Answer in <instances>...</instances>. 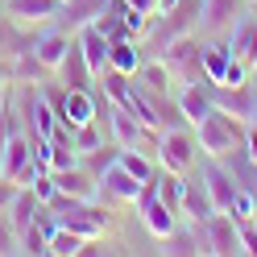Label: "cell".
Masks as SVG:
<instances>
[{
  "label": "cell",
  "instance_id": "obj_1",
  "mask_svg": "<svg viewBox=\"0 0 257 257\" xmlns=\"http://www.w3.org/2000/svg\"><path fill=\"white\" fill-rule=\"evenodd\" d=\"M195 141H199V150L207 158H228L240 141H245V120L232 116V112H224V108H212L195 124Z\"/></svg>",
  "mask_w": 257,
  "mask_h": 257
},
{
  "label": "cell",
  "instance_id": "obj_2",
  "mask_svg": "<svg viewBox=\"0 0 257 257\" xmlns=\"http://www.w3.org/2000/svg\"><path fill=\"white\" fill-rule=\"evenodd\" d=\"M162 62L170 67V75H174V83H179V87H187V83H207V75H203V46L191 38V34L174 38L166 50H162Z\"/></svg>",
  "mask_w": 257,
  "mask_h": 257
},
{
  "label": "cell",
  "instance_id": "obj_3",
  "mask_svg": "<svg viewBox=\"0 0 257 257\" xmlns=\"http://www.w3.org/2000/svg\"><path fill=\"white\" fill-rule=\"evenodd\" d=\"M195 150L199 141L195 133H187L183 128H162V141H158V166H166L174 174H191V166H195Z\"/></svg>",
  "mask_w": 257,
  "mask_h": 257
},
{
  "label": "cell",
  "instance_id": "obj_4",
  "mask_svg": "<svg viewBox=\"0 0 257 257\" xmlns=\"http://www.w3.org/2000/svg\"><path fill=\"white\" fill-rule=\"evenodd\" d=\"M21 128L25 133H38V137H50L58 128V112H54L50 95L42 87H25L21 91Z\"/></svg>",
  "mask_w": 257,
  "mask_h": 257
},
{
  "label": "cell",
  "instance_id": "obj_5",
  "mask_svg": "<svg viewBox=\"0 0 257 257\" xmlns=\"http://www.w3.org/2000/svg\"><path fill=\"white\" fill-rule=\"evenodd\" d=\"M203 232H207V253H216V257L245 253V245H240V228H236V216H228V212H212V216L203 220Z\"/></svg>",
  "mask_w": 257,
  "mask_h": 257
},
{
  "label": "cell",
  "instance_id": "obj_6",
  "mask_svg": "<svg viewBox=\"0 0 257 257\" xmlns=\"http://www.w3.org/2000/svg\"><path fill=\"white\" fill-rule=\"evenodd\" d=\"M71 46H75V38H71L62 25H46V29H38V34H34L29 50H34V58H38L42 67L54 75V71H58V62L67 58V50H71Z\"/></svg>",
  "mask_w": 257,
  "mask_h": 257
},
{
  "label": "cell",
  "instance_id": "obj_7",
  "mask_svg": "<svg viewBox=\"0 0 257 257\" xmlns=\"http://www.w3.org/2000/svg\"><path fill=\"white\" fill-rule=\"evenodd\" d=\"M203 183H207V195H212V207L216 212H228L232 216V203H236V179L228 166H220V158H207L203 166Z\"/></svg>",
  "mask_w": 257,
  "mask_h": 257
},
{
  "label": "cell",
  "instance_id": "obj_8",
  "mask_svg": "<svg viewBox=\"0 0 257 257\" xmlns=\"http://www.w3.org/2000/svg\"><path fill=\"white\" fill-rule=\"evenodd\" d=\"M58 9L62 0H5V13L13 25H50Z\"/></svg>",
  "mask_w": 257,
  "mask_h": 257
},
{
  "label": "cell",
  "instance_id": "obj_9",
  "mask_svg": "<svg viewBox=\"0 0 257 257\" xmlns=\"http://www.w3.org/2000/svg\"><path fill=\"white\" fill-rule=\"evenodd\" d=\"M137 191H141V183H137L120 162H112V166L100 174V191H95V195H104L108 203H133Z\"/></svg>",
  "mask_w": 257,
  "mask_h": 257
},
{
  "label": "cell",
  "instance_id": "obj_10",
  "mask_svg": "<svg viewBox=\"0 0 257 257\" xmlns=\"http://www.w3.org/2000/svg\"><path fill=\"white\" fill-rule=\"evenodd\" d=\"M54 183L62 195H75V199H95V191H100V179L79 162V166H67V170H54Z\"/></svg>",
  "mask_w": 257,
  "mask_h": 257
},
{
  "label": "cell",
  "instance_id": "obj_11",
  "mask_svg": "<svg viewBox=\"0 0 257 257\" xmlns=\"http://www.w3.org/2000/svg\"><path fill=\"white\" fill-rule=\"evenodd\" d=\"M228 50H232V58L245 62L249 71L257 67V17H240V21H232Z\"/></svg>",
  "mask_w": 257,
  "mask_h": 257
},
{
  "label": "cell",
  "instance_id": "obj_12",
  "mask_svg": "<svg viewBox=\"0 0 257 257\" xmlns=\"http://www.w3.org/2000/svg\"><path fill=\"white\" fill-rule=\"evenodd\" d=\"M75 46L83 50V58H87V67H91V75H100V71H108V38L100 34L95 25H83V29H75Z\"/></svg>",
  "mask_w": 257,
  "mask_h": 257
},
{
  "label": "cell",
  "instance_id": "obj_13",
  "mask_svg": "<svg viewBox=\"0 0 257 257\" xmlns=\"http://www.w3.org/2000/svg\"><path fill=\"white\" fill-rule=\"evenodd\" d=\"M108 9V0H67V5L58 9V25L67 29V34H75V29H83V25H91L100 13Z\"/></svg>",
  "mask_w": 257,
  "mask_h": 257
},
{
  "label": "cell",
  "instance_id": "obj_14",
  "mask_svg": "<svg viewBox=\"0 0 257 257\" xmlns=\"http://www.w3.org/2000/svg\"><path fill=\"white\" fill-rule=\"evenodd\" d=\"M240 5H245V0H203L199 25L207 29V34H224V29L240 17Z\"/></svg>",
  "mask_w": 257,
  "mask_h": 257
},
{
  "label": "cell",
  "instance_id": "obj_15",
  "mask_svg": "<svg viewBox=\"0 0 257 257\" xmlns=\"http://www.w3.org/2000/svg\"><path fill=\"white\" fill-rule=\"evenodd\" d=\"M216 207H212V195H207V183H203V174L199 179H187L183 183V203H179V216L187 220H207Z\"/></svg>",
  "mask_w": 257,
  "mask_h": 257
},
{
  "label": "cell",
  "instance_id": "obj_16",
  "mask_svg": "<svg viewBox=\"0 0 257 257\" xmlns=\"http://www.w3.org/2000/svg\"><path fill=\"white\" fill-rule=\"evenodd\" d=\"M54 75H58L62 87H95V75H91V67H87V58H83L79 46H71V50H67V58L58 62Z\"/></svg>",
  "mask_w": 257,
  "mask_h": 257
},
{
  "label": "cell",
  "instance_id": "obj_17",
  "mask_svg": "<svg viewBox=\"0 0 257 257\" xmlns=\"http://www.w3.org/2000/svg\"><path fill=\"white\" fill-rule=\"evenodd\" d=\"M179 108H183V116H187V124L195 128L207 112H212L216 104H212V95H207V83H187V87H179Z\"/></svg>",
  "mask_w": 257,
  "mask_h": 257
},
{
  "label": "cell",
  "instance_id": "obj_18",
  "mask_svg": "<svg viewBox=\"0 0 257 257\" xmlns=\"http://www.w3.org/2000/svg\"><path fill=\"white\" fill-rule=\"evenodd\" d=\"M108 67L120 71V75H137V71H141V42H133V38H112V46H108Z\"/></svg>",
  "mask_w": 257,
  "mask_h": 257
},
{
  "label": "cell",
  "instance_id": "obj_19",
  "mask_svg": "<svg viewBox=\"0 0 257 257\" xmlns=\"http://www.w3.org/2000/svg\"><path fill=\"white\" fill-rule=\"evenodd\" d=\"M141 87L154 91V95H170L174 91V75L162 58H154V62H141Z\"/></svg>",
  "mask_w": 257,
  "mask_h": 257
},
{
  "label": "cell",
  "instance_id": "obj_20",
  "mask_svg": "<svg viewBox=\"0 0 257 257\" xmlns=\"http://www.w3.org/2000/svg\"><path fill=\"white\" fill-rule=\"evenodd\" d=\"M141 220H146V228L158 236V240H162L170 228H174V224H179V212H174V207L170 203H162V199H154L150 207H146V212H137Z\"/></svg>",
  "mask_w": 257,
  "mask_h": 257
},
{
  "label": "cell",
  "instance_id": "obj_21",
  "mask_svg": "<svg viewBox=\"0 0 257 257\" xmlns=\"http://www.w3.org/2000/svg\"><path fill=\"white\" fill-rule=\"evenodd\" d=\"M228 62H232L228 42H212V46H203V75H207V83H220L224 71H228Z\"/></svg>",
  "mask_w": 257,
  "mask_h": 257
},
{
  "label": "cell",
  "instance_id": "obj_22",
  "mask_svg": "<svg viewBox=\"0 0 257 257\" xmlns=\"http://www.w3.org/2000/svg\"><path fill=\"white\" fill-rule=\"evenodd\" d=\"M71 141H75L79 158H83V154H95V150H104V146H108V137H104V128H100V116L87 120V124H79V128H71Z\"/></svg>",
  "mask_w": 257,
  "mask_h": 257
},
{
  "label": "cell",
  "instance_id": "obj_23",
  "mask_svg": "<svg viewBox=\"0 0 257 257\" xmlns=\"http://www.w3.org/2000/svg\"><path fill=\"white\" fill-rule=\"evenodd\" d=\"M116 162H120L128 174H133L137 183H150L154 170H158V162H154L150 154H141V150H116Z\"/></svg>",
  "mask_w": 257,
  "mask_h": 257
},
{
  "label": "cell",
  "instance_id": "obj_24",
  "mask_svg": "<svg viewBox=\"0 0 257 257\" xmlns=\"http://www.w3.org/2000/svg\"><path fill=\"white\" fill-rule=\"evenodd\" d=\"M38 207H42V199L34 195V187H21V191H17V199L9 203V216H13V224H17V228H25V224H34Z\"/></svg>",
  "mask_w": 257,
  "mask_h": 257
},
{
  "label": "cell",
  "instance_id": "obj_25",
  "mask_svg": "<svg viewBox=\"0 0 257 257\" xmlns=\"http://www.w3.org/2000/svg\"><path fill=\"white\" fill-rule=\"evenodd\" d=\"M83 240H87V236H79V232H71V228H62V224H58V228L50 232V253H58V257H75L79 249H83Z\"/></svg>",
  "mask_w": 257,
  "mask_h": 257
},
{
  "label": "cell",
  "instance_id": "obj_26",
  "mask_svg": "<svg viewBox=\"0 0 257 257\" xmlns=\"http://www.w3.org/2000/svg\"><path fill=\"white\" fill-rule=\"evenodd\" d=\"M21 253H29V257H46V253H50V236H46L38 224H25V228H21Z\"/></svg>",
  "mask_w": 257,
  "mask_h": 257
},
{
  "label": "cell",
  "instance_id": "obj_27",
  "mask_svg": "<svg viewBox=\"0 0 257 257\" xmlns=\"http://www.w3.org/2000/svg\"><path fill=\"white\" fill-rule=\"evenodd\" d=\"M0 253H21V228L9 212H0Z\"/></svg>",
  "mask_w": 257,
  "mask_h": 257
},
{
  "label": "cell",
  "instance_id": "obj_28",
  "mask_svg": "<svg viewBox=\"0 0 257 257\" xmlns=\"http://www.w3.org/2000/svg\"><path fill=\"white\" fill-rule=\"evenodd\" d=\"M240 228V245H245V253H257V224L253 220H236Z\"/></svg>",
  "mask_w": 257,
  "mask_h": 257
},
{
  "label": "cell",
  "instance_id": "obj_29",
  "mask_svg": "<svg viewBox=\"0 0 257 257\" xmlns=\"http://www.w3.org/2000/svg\"><path fill=\"white\" fill-rule=\"evenodd\" d=\"M17 191H21L17 179H0V212H9V203L17 199Z\"/></svg>",
  "mask_w": 257,
  "mask_h": 257
},
{
  "label": "cell",
  "instance_id": "obj_30",
  "mask_svg": "<svg viewBox=\"0 0 257 257\" xmlns=\"http://www.w3.org/2000/svg\"><path fill=\"white\" fill-rule=\"evenodd\" d=\"M240 150L249 154V162H257V124L245 120V141H240Z\"/></svg>",
  "mask_w": 257,
  "mask_h": 257
},
{
  "label": "cell",
  "instance_id": "obj_31",
  "mask_svg": "<svg viewBox=\"0 0 257 257\" xmlns=\"http://www.w3.org/2000/svg\"><path fill=\"white\" fill-rule=\"evenodd\" d=\"M245 191L253 195V203H257V162H253V174H249V183H245Z\"/></svg>",
  "mask_w": 257,
  "mask_h": 257
},
{
  "label": "cell",
  "instance_id": "obj_32",
  "mask_svg": "<svg viewBox=\"0 0 257 257\" xmlns=\"http://www.w3.org/2000/svg\"><path fill=\"white\" fill-rule=\"evenodd\" d=\"M133 9H141V13H154V0H128Z\"/></svg>",
  "mask_w": 257,
  "mask_h": 257
},
{
  "label": "cell",
  "instance_id": "obj_33",
  "mask_svg": "<svg viewBox=\"0 0 257 257\" xmlns=\"http://www.w3.org/2000/svg\"><path fill=\"white\" fill-rule=\"evenodd\" d=\"M249 120L257 124V87H253V104H249Z\"/></svg>",
  "mask_w": 257,
  "mask_h": 257
},
{
  "label": "cell",
  "instance_id": "obj_34",
  "mask_svg": "<svg viewBox=\"0 0 257 257\" xmlns=\"http://www.w3.org/2000/svg\"><path fill=\"white\" fill-rule=\"evenodd\" d=\"M0 112H5V104H0Z\"/></svg>",
  "mask_w": 257,
  "mask_h": 257
},
{
  "label": "cell",
  "instance_id": "obj_35",
  "mask_svg": "<svg viewBox=\"0 0 257 257\" xmlns=\"http://www.w3.org/2000/svg\"><path fill=\"white\" fill-rule=\"evenodd\" d=\"M62 5H67V0H62Z\"/></svg>",
  "mask_w": 257,
  "mask_h": 257
}]
</instances>
